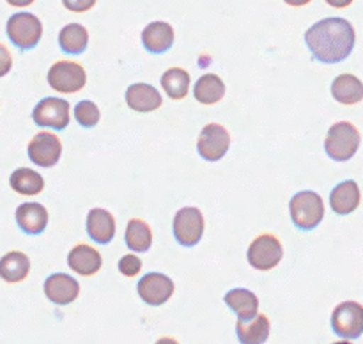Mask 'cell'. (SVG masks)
Segmentation results:
<instances>
[{
  "mask_svg": "<svg viewBox=\"0 0 363 344\" xmlns=\"http://www.w3.org/2000/svg\"><path fill=\"white\" fill-rule=\"evenodd\" d=\"M230 148V135L220 124H208L202 128L201 137H199L197 149L199 155L208 162H218L225 156V152Z\"/></svg>",
  "mask_w": 363,
  "mask_h": 344,
  "instance_id": "obj_11",
  "label": "cell"
},
{
  "mask_svg": "<svg viewBox=\"0 0 363 344\" xmlns=\"http://www.w3.org/2000/svg\"><path fill=\"white\" fill-rule=\"evenodd\" d=\"M162 87L172 99H184L190 89V73L183 67H170L162 74Z\"/></svg>",
  "mask_w": 363,
  "mask_h": 344,
  "instance_id": "obj_28",
  "label": "cell"
},
{
  "mask_svg": "<svg viewBox=\"0 0 363 344\" xmlns=\"http://www.w3.org/2000/svg\"><path fill=\"white\" fill-rule=\"evenodd\" d=\"M9 184L20 195H38L45 188V179L35 170L27 169V167H20V169H16L11 174Z\"/></svg>",
  "mask_w": 363,
  "mask_h": 344,
  "instance_id": "obj_26",
  "label": "cell"
},
{
  "mask_svg": "<svg viewBox=\"0 0 363 344\" xmlns=\"http://www.w3.org/2000/svg\"><path fill=\"white\" fill-rule=\"evenodd\" d=\"M282 243H280V240L275 234L269 233L261 234V236L255 238L247 252L248 262H250L255 270H261V272H268V270L275 268V266L282 261Z\"/></svg>",
  "mask_w": 363,
  "mask_h": 344,
  "instance_id": "obj_5",
  "label": "cell"
},
{
  "mask_svg": "<svg viewBox=\"0 0 363 344\" xmlns=\"http://www.w3.org/2000/svg\"><path fill=\"white\" fill-rule=\"evenodd\" d=\"M87 45L89 32L84 25L69 23L59 32V46L62 52L71 53V55H80L87 50Z\"/></svg>",
  "mask_w": 363,
  "mask_h": 344,
  "instance_id": "obj_25",
  "label": "cell"
},
{
  "mask_svg": "<svg viewBox=\"0 0 363 344\" xmlns=\"http://www.w3.org/2000/svg\"><path fill=\"white\" fill-rule=\"evenodd\" d=\"M155 344H179V343H177V340L174 339V337H162V339L156 340Z\"/></svg>",
  "mask_w": 363,
  "mask_h": 344,
  "instance_id": "obj_33",
  "label": "cell"
},
{
  "mask_svg": "<svg viewBox=\"0 0 363 344\" xmlns=\"http://www.w3.org/2000/svg\"><path fill=\"white\" fill-rule=\"evenodd\" d=\"M32 119L38 126L66 130L69 124V103L62 98H43L32 110Z\"/></svg>",
  "mask_w": 363,
  "mask_h": 344,
  "instance_id": "obj_9",
  "label": "cell"
},
{
  "mask_svg": "<svg viewBox=\"0 0 363 344\" xmlns=\"http://www.w3.org/2000/svg\"><path fill=\"white\" fill-rule=\"evenodd\" d=\"M11 66H13V57H11L9 50L0 43V78L9 73Z\"/></svg>",
  "mask_w": 363,
  "mask_h": 344,
  "instance_id": "obj_31",
  "label": "cell"
},
{
  "mask_svg": "<svg viewBox=\"0 0 363 344\" xmlns=\"http://www.w3.org/2000/svg\"><path fill=\"white\" fill-rule=\"evenodd\" d=\"M74 119L78 121V124L84 128H92L99 123V109L96 103L84 99V101H78L74 106Z\"/></svg>",
  "mask_w": 363,
  "mask_h": 344,
  "instance_id": "obj_29",
  "label": "cell"
},
{
  "mask_svg": "<svg viewBox=\"0 0 363 344\" xmlns=\"http://www.w3.org/2000/svg\"><path fill=\"white\" fill-rule=\"evenodd\" d=\"M124 240L130 250L133 252H147L152 245V231L144 220L131 218L126 226Z\"/></svg>",
  "mask_w": 363,
  "mask_h": 344,
  "instance_id": "obj_27",
  "label": "cell"
},
{
  "mask_svg": "<svg viewBox=\"0 0 363 344\" xmlns=\"http://www.w3.org/2000/svg\"><path fill=\"white\" fill-rule=\"evenodd\" d=\"M30 272V259L20 250H11L0 259V279L6 282H21Z\"/></svg>",
  "mask_w": 363,
  "mask_h": 344,
  "instance_id": "obj_21",
  "label": "cell"
},
{
  "mask_svg": "<svg viewBox=\"0 0 363 344\" xmlns=\"http://www.w3.org/2000/svg\"><path fill=\"white\" fill-rule=\"evenodd\" d=\"M87 234L99 245H108L116 234V218L103 208H94L87 215Z\"/></svg>",
  "mask_w": 363,
  "mask_h": 344,
  "instance_id": "obj_17",
  "label": "cell"
},
{
  "mask_svg": "<svg viewBox=\"0 0 363 344\" xmlns=\"http://www.w3.org/2000/svg\"><path fill=\"white\" fill-rule=\"evenodd\" d=\"M142 45L151 53H165L174 45V28L165 21H152L142 30Z\"/></svg>",
  "mask_w": 363,
  "mask_h": 344,
  "instance_id": "obj_18",
  "label": "cell"
},
{
  "mask_svg": "<svg viewBox=\"0 0 363 344\" xmlns=\"http://www.w3.org/2000/svg\"><path fill=\"white\" fill-rule=\"evenodd\" d=\"M333 344H351V343H347V340H340V343H333Z\"/></svg>",
  "mask_w": 363,
  "mask_h": 344,
  "instance_id": "obj_34",
  "label": "cell"
},
{
  "mask_svg": "<svg viewBox=\"0 0 363 344\" xmlns=\"http://www.w3.org/2000/svg\"><path fill=\"white\" fill-rule=\"evenodd\" d=\"M16 223L28 236L41 234L48 226V211L39 202H25L16 209Z\"/></svg>",
  "mask_w": 363,
  "mask_h": 344,
  "instance_id": "obj_15",
  "label": "cell"
},
{
  "mask_svg": "<svg viewBox=\"0 0 363 344\" xmlns=\"http://www.w3.org/2000/svg\"><path fill=\"white\" fill-rule=\"evenodd\" d=\"M87 82L84 66L71 60H59L48 70V84L50 87L55 89L62 94H73L84 89Z\"/></svg>",
  "mask_w": 363,
  "mask_h": 344,
  "instance_id": "obj_6",
  "label": "cell"
},
{
  "mask_svg": "<svg viewBox=\"0 0 363 344\" xmlns=\"http://www.w3.org/2000/svg\"><path fill=\"white\" fill-rule=\"evenodd\" d=\"M194 96L202 105H215L225 96V84L215 73L202 74L194 87Z\"/></svg>",
  "mask_w": 363,
  "mask_h": 344,
  "instance_id": "obj_24",
  "label": "cell"
},
{
  "mask_svg": "<svg viewBox=\"0 0 363 344\" xmlns=\"http://www.w3.org/2000/svg\"><path fill=\"white\" fill-rule=\"evenodd\" d=\"M223 300L236 312L238 321H252L257 318L259 298L250 289H243V287L230 289L229 293H225Z\"/></svg>",
  "mask_w": 363,
  "mask_h": 344,
  "instance_id": "obj_20",
  "label": "cell"
},
{
  "mask_svg": "<svg viewBox=\"0 0 363 344\" xmlns=\"http://www.w3.org/2000/svg\"><path fill=\"white\" fill-rule=\"evenodd\" d=\"M360 142L362 137L358 128L347 121H340L328 130L325 138V151L335 162H347L357 155Z\"/></svg>",
  "mask_w": 363,
  "mask_h": 344,
  "instance_id": "obj_2",
  "label": "cell"
},
{
  "mask_svg": "<svg viewBox=\"0 0 363 344\" xmlns=\"http://www.w3.org/2000/svg\"><path fill=\"white\" fill-rule=\"evenodd\" d=\"M333 332L344 339H358L363 333V307L358 301H342L332 312Z\"/></svg>",
  "mask_w": 363,
  "mask_h": 344,
  "instance_id": "obj_8",
  "label": "cell"
},
{
  "mask_svg": "<svg viewBox=\"0 0 363 344\" xmlns=\"http://www.w3.org/2000/svg\"><path fill=\"white\" fill-rule=\"evenodd\" d=\"M103 259L101 254L96 250L94 247L85 243L74 245L67 254V266L73 270L74 273L84 277H91L101 270Z\"/></svg>",
  "mask_w": 363,
  "mask_h": 344,
  "instance_id": "obj_14",
  "label": "cell"
},
{
  "mask_svg": "<svg viewBox=\"0 0 363 344\" xmlns=\"http://www.w3.org/2000/svg\"><path fill=\"white\" fill-rule=\"evenodd\" d=\"M312 57L323 64H337L351 55L357 43L353 25L344 18H325L305 32Z\"/></svg>",
  "mask_w": 363,
  "mask_h": 344,
  "instance_id": "obj_1",
  "label": "cell"
},
{
  "mask_svg": "<svg viewBox=\"0 0 363 344\" xmlns=\"http://www.w3.org/2000/svg\"><path fill=\"white\" fill-rule=\"evenodd\" d=\"M45 294L55 305H67L80 294V284L67 273H52L45 280Z\"/></svg>",
  "mask_w": 363,
  "mask_h": 344,
  "instance_id": "obj_13",
  "label": "cell"
},
{
  "mask_svg": "<svg viewBox=\"0 0 363 344\" xmlns=\"http://www.w3.org/2000/svg\"><path fill=\"white\" fill-rule=\"evenodd\" d=\"M291 220L300 231H314L325 218L321 195L312 190L298 192L289 202Z\"/></svg>",
  "mask_w": 363,
  "mask_h": 344,
  "instance_id": "obj_3",
  "label": "cell"
},
{
  "mask_svg": "<svg viewBox=\"0 0 363 344\" xmlns=\"http://www.w3.org/2000/svg\"><path fill=\"white\" fill-rule=\"evenodd\" d=\"M138 296L151 307H160L167 304L174 294V280L163 273H145L137 284Z\"/></svg>",
  "mask_w": 363,
  "mask_h": 344,
  "instance_id": "obj_10",
  "label": "cell"
},
{
  "mask_svg": "<svg viewBox=\"0 0 363 344\" xmlns=\"http://www.w3.org/2000/svg\"><path fill=\"white\" fill-rule=\"evenodd\" d=\"M67 7L74 11V7H78V11H87V7L94 6V2H87V4H73V2H66Z\"/></svg>",
  "mask_w": 363,
  "mask_h": 344,
  "instance_id": "obj_32",
  "label": "cell"
},
{
  "mask_svg": "<svg viewBox=\"0 0 363 344\" xmlns=\"http://www.w3.org/2000/svg\"><path fill=\"white\" fill-rule=\"evenodd\" d=\"M7 38L21 52H27L38 46L43 35V23L32 13H16L7 20Z\"/></svg>",
  "mask_w": 363,
  "mask_h": 344,
  "instance_id": "obj_4",
  "label": "cell"
},
{
  "mask_svg": "<svg viewBox=\"0 0 363 344\" xmlns=\"http://www.w3.org/2000/svg\"><path fill=\"white\" fill-rule=\"evenodd\" d=\"M27 152L30 162L35 165L53 167L62 155V142L59 140L57 135L50 133V131H41L28 142Z\"/></svg>",
  "mask_w": 363,
  "mask_h": 344,
  "instance_id": "obj_12",
  "label": "cell"
},
{
  "mask_svg": "<svg viewBox=\"0 0 363 344\" xmlns=\"http://www.w3.org/2000/svg\"><path fill=\"white\" fill-rule=\"evenodd\" d=\"M236 333L241 344H264L269 337L268 316L257 314L252 321H238Z\"/></svg>",
  "mask_w": 363,
  "mask_h": 344,
  "instance_id": "obj_23",
  "label": "cell"
},
{
  "mask_svg": "<svg viewBox=\"0 0 363 344\" xmlns=\"http://www.w3.org/2000/svg\"><path fill=\"white\" fill-rule=\"evenodd\" d=\"M332 94L342 105H357L363 99L362 80L350 73L339 74L332 84Z\"/></svg>",
  "mask_w": 363,
  "mask_h": 344,
  "instance_id": "obj_22",
  "label": "cell"
},
{
  "mask_svg": "<svg viewBox=\"0 0 363 344\" xmlns=\"http://www.w3.org/2000/svg\"><path fill=\"white\" fill-rule=\"evenodd\" d=\"M142 261L135 254H126L119 259V272L124 277H137L140 273Z\"/></svg>",
  "mask_w": 363,
  "mask_h": 344,
  "instance_id": "obj_30",
  "label": "cell"
},
{
  "mask_svg": "<svg viewBox=\"0 0 363 344\" xmlns=\"http://www.w3.org/2000/svg\"><path fill=\"white\" fill-rule=\"evenodd\" d=\"M362 195L358 183L353 179L342 181L330 194V206L337 215H350L360 206Z\"/></svg>",
  "mask_w": 363,
  "mask_h": 344,
  "instance_id": "obj_16",
  "label": "cell"
},
{
  "mask_svg": "<svg viewBox=\"0 0 363 344\" xmlns=\"http://www.w3.org/2000/svg\"><path fill=\"white\" fill-rule=\"evenodd\" d=\"M172 231L177 243L183 247H195L204 234V216L201 209L194 206L179 209L174 216Z\"/></svg>",
  "mask_w": 363,
  "mask_h": 344,
  "instance_id": "obj_7",
  "label": "cell"
},
{
  "mask_svg": "<svg viewBox=\"0 0 363 344\" xmlns=\"http://www.w3.org/2000/svg\"><path fill=\"white\" fill-rule=\"evenodd\" d=\"M126 103L135 112H152L163 103L162 94L149 84H133L126 89Z\"/></svg>",
  "mask_w": 363,
  "mask_h": 344,
  "instance_id": "obj_19",
  "label": "cell"
}]
</instances>
